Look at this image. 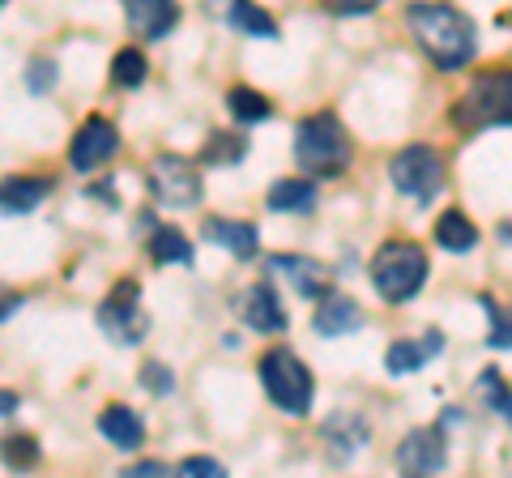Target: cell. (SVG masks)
I'll return each instance as SVG.
<instances>
[{"label": "cell", "instance_id": "cell-1", "mask_svg": "<svg viewBox=\"0 0 512 478\" xmlns=\"http://www.w3.org/2000/svg\"><path fill=\"white\" fill-rule=\"evenodd\" d=\"M406 26H410L414 43H419V52L440 73L466 69L474 60V52H478L474 22L461 9H453V5H410Z\"/></svg>", "mask_w": 512, "mask_h": 478}, {"label": "cell", "instance_id": "cell-2", "mask_svg": "<svg viewBox=\"0 0 512 478\" xmlns=\"http://www.w3.org/2000/svg\"><path fill=\"white\" fill-rule=\"evenodd\" d=\"M453 129L478 133L495 129V124H512V69H483L470 77L466 94L448 111Z\"/></svg>", "mask_w": 512, "mask_h": 478}, {"label": "cell", "instance_id": "cell-3", "mask_svg": "<svg viewBox=\"0 0 512 478\" xmlns=\"http://www.w3.org/2000/svg\"><path fill=\"white\" fill-rule=\"evenodd\" d=\"M367 274H372V286L384 304H406V299L423 291L431 261H427L423 244H414V239H389V244L376 248Z\"/></svg>", "mask_w": 512, "mask_h": 478}, {"label": "cell", "instance_id": "cell-4", "mask_svg": "<svg viewBox=\"0 0 512 478\" xmlns=\"http://www.w3.org/2000/svg\"><path fill=\"white\" fill-rule=\"evenodd\" d=\"M295 163L308 175H342L350 167V133L333 111H316V116L299 120L295 129Z\"/></svg>", "mask_w": 512, "mask_h": 478}, {"label": "cell", "instance_id": "cell-5", "mask_svg": "<svg viewBox=\"0 0 512 478\" xmlns=\"http://www.w3.org/2000/svg\"><path fill=\"white\" fill-rule=\"evenodd\" d=\"M261 389L265 397L274 402L282 414L291 419H303L312 414V397H316V385H312V372L295 350L286 346H269L261 355Z\"/></svg>", "mask_w": 512, "mask_h": 478}, {"label": "cell", "instance_id": "cell-6", "mask_svg": "<svg viewBox=\"0 0 512 478\" xmlns=\"http://www.w3.org/2000/svg\"><path fill=\"white\" fill-rule=\"evenodd\" d=\"M389 180H393V188L402 197L427 205V201H436L440 188H444V158H440L436 146H423V141H414V146L393 154Z\"/></svg>", "mask_w": 512, "mask_h": 478}, {"label": "cell", "instance_id": "cell-7", "mask_svg": "<svg viewBox=\"0 0 512 478\" xmlns=\"http://www.w3.org/2000/svg\"><path fill=\"white\" fill-rule=\"evenodd\" d=\"M99 329L116 346H137L150 333V312L141 308V286L137 278H120L111 286V295L99 304Z\"/></svg>", "mask_w": 512, "mask_h": 478}, {"label": "cell", "instance_id": "cell-8", "mask_svg": "<svg viewBox=\"0 0 512 478\" xmlns=\"http://www.w3.org/2000/svg\"><path fill=\"white\" fill-rule=\"evenodd\" d=\"M146 184L154 201L167 205V210H188V205L201 201V175L184 154H158L146 171Z\"/></svg>", "mask_w": 512, "mask_h": 478}, {"label": "cell", "instance_id": "cell-9", "mask_svg": "<svg viewBox=\"0 0 512 478\" xmlns=\"http://www.w3.org/2000/svg\"><path fill=\"white\" fill-rule=\"evenodd\" d=\"M444 461H448L444 423L414 427V432H406L402 444H397V470H402L406 478H431V474H440Z\"/></svg>", "mask_w": 512, "mask_h": 478}, {"label": "cell", "instance_id": "cell-10", "mask_svg": "<svg viewBox=\"0 0 512 478\" xmlns=\"http://www.w3.org/2000/svg\"><path fill=\"white\" fill-rule=\"evenodd\" d=\"M120 150V133H116V124H111L107 116H86V124L73 133L69 141V163L73 171H99L103 163H111V154Z\"/></svg>", "mask_w": 512, "mask_h": 478}, {"label": "cell", "instance_id": "cell-11", "mask_svg": "<svg viewBox=\"0 0 512 478\" xmlns=\"http://www.w3.org/2000/svg\"><path fill=\"white\" fill-rule=\"evenodd\" d=\"M269 269L282 274L286 282H291V291L303 295V299L329 295V269L316 257H303V252H274V257H269Z\"/></svg>", "mask_w": 512, "mask_h": 478}, {"label": "cell", "instance_id": "cell-12", "mask_svg": "<svg viewBox=\"0 0 512 478\" xmlns=\"http://www.w3.org/2000/svg\"><path fill=\"white\" fill-rule=\"evenodd\" d=\"M320 440H325V449L333 461H350L367 440H372V427H367L363 414H350V410H338L329 414L325 427H320Z\"/></svg>", "mask_w": 512, "mask_h": 478}, {"label": "cell", "instance_id": "cell-13", "mask_svg": "<svg viewBox=\"0 0 512 478\" xmlns=\"http://www.w3.org/2000/svg\"><path fill=\"white\" fill-rule=\"evenodd\" d=\"M201 235L210 239V244L227 248L239 261H252L256 252H261V231H256L252 222H239V218H205Z\"/></svg>", "mask_w": 512, "mask_h": 478}, {"label": "cell", "instance_id": "cell-14", "mask_svg": "<svg viewBox=\"0 0 512 478\" xmlns=\"http://www.w3.org/2000/svg\"><path fill=\"white\" fill-rule=\"evenodd\" d=\"M312 329L320 333V338H342V333H355V329H363V308L350 295L329 291L325 299H320L316 316H312Z\"/></svg>", "mask_w": 512, "mask_h": 478}, {"label": "cell", "instance_id": "cell-15", "mask_svg": "<svg viewBox=\"0 0 512 478\" xmlns=\"http://www.w3.org/2000/svg\"><path fill=\"white\" fill-rule=\"evenodd\" d=\"M124 18L133 26V35H141V39H167L175 22H180V9H175L171 0H128Z\"/></svg>", "mask_w": 512, "mask_h": 478}, {"label": "cell", "instance_id": "cell-16", "mask_svg": "<svg viewBox=\"0 0 512 478\" xmlns=\"http://www.w3.org/2000/svg\"><path fill=\"white\" fill-rule=\"evenodd\" d=\"M444 350V333L440 329H427L419 342H410V338H402V342H393L389 350H384V368H389L393 376H406V372H419L423 363H431Z\"/></svg>", "mask_w": 512, "mask_h": 478}, {"label": "cell", "instance_id": "cell-17", "mask_svg": "<svg viewBox=\"0 0 512 478\" xmlns=\"http://www.w3.org/2000/svg\"><path fill=\"white\" fill-rule=\"evenodd\" d=\"M52 180L47 175H9L5 188H0V205H5L9 218H22V214H35L39 205L52 197Z\"/></svg>", "mask_w": 512, "mask_h": 478}, {"label": "cell", "instance_id": "cell-18", "mask_svg": "<svg viewBox=\"0 0 512 478\" xmlns=\"http://www.w3.org/2000/svg\"><path fill=\"white\" fill-rule=\"evenodd\" d=\"M244 325L256 333H282L286 329V312H282V299L274 295L269 282H256L252 291L244 295Z\"/></svg>", "mask_w": 512, "mask_h": 478}, {"label": "cell", "instance_id": "cell-19", "mask_svg": "<svg viewBox=\"0 0 512 478\" xmlns=\"http://www.w3.org/2000/svg\"><path fill=\"white\" fill-rule=\"evenodd\" d=\"M99 432L116 444V449H124V453L146 444V423H141V414L133 406H120V402L99 414Z\"/></svg>", "mask_w": 512, "mask_h": 478}, {"label": "cell", "instance_id": "cell-20", "mask_svg": "<svg viewBox=\"0 0 512 478\" xmlns=\"http://www.w3.org/2000/svg\"><path fill=\"white\" fill-rule=\"evenodd\" d=\"M265 205L274 214H312L316 210V184L312 180H299V175H286L269 188Z\"/></svg>", "mask_w": 512, "mask_h": 478}, {"label": "cell", "instance_id": "cell-21", "mask_svg": "<svg viewBox=\"0 0 512 478\" xmlns=\"http://www.w3.org/2000/svg\"><path fill=\"white\" fill-rule=\"evenodd\" d=\"M146 252L154 265H192V244L180 227H154Z\"/></svg>", "mask_w": 512, "mask_h": 478}, {"label": "cell", "instance_id": "cell-22", "mask_svg": "<svg viewBox=\"0 0 512 478\" xmlns=\"http://www.w3.org/2000/svg\"><path fill=\"white\" fill-rule=\"evenodd\" d=\"M436 244L444 252H470L478 244V227L461 210H444L436 218Z\"/></svg>", "mask_w": 512, "mask_h": 478}, {"label": "cell", "instance_id": "cell-23", "mask_svg": "<svg viewBox=\"0 0 512 478\" xmlns=\"http://www.w3.org/2000/svg\"><path fill=\"white\" fill-rule=\"evenodd\" d=\"M227 22L235 30H244V35H252V39H278V22L269 18L261 5H248V0H235V5L227 9Z\"/></svg>", "mask_w": 512, "mask_h": 478}, {"label": "cell", "instance_id": "cell-24", "mask_svg": "<svg viewBox=\"0 0 512 478\" xmlns=\"http://www.w3.org/2000/svg\"><path fill=\"white\" fill-rule=\"evenodd\" d=\"M227 107H231V116L239 124H261V120H269V111H274L265 94H256L252 86H231L227 90Z\"/></svg>", "mask_w": 512, "mask_h": 478}, {"label": "cell", "instance_id": "cell-25", "mask_svg": "<svg viewBox=\"0 0 512 478\" xmlns=\"http://www.w3.org/2000/svg\"><path fill=\"white\" fill-rule=\"evenodd\" d=\"M244 154H248V141L239 137V133H210V141H205V150H201V163H210V167H235Z\"/></svg>", "mask_w": 512, "mask_h": 478}, {"label": "cell", "instance_id": "cell-26", "mask_svg": "<svg viewBox=\"0 0 512 478\" xmlns=\"http://www.w3.org/2000/svg\"><path fill=\"white\" fill-rule=\"evenodd\" d=\"M483 308H487V346L512 350V304H500L495 295H483Z\"/></svg>", "mask_w": 512, "mask_h": 478}, {"label": "cell", "instance_id": "cell-27", "mask_svg": "<svg viewBox=\"0 0 512 478\" xmlns=\"http://www.w3.org/2000/svg\"><path fill=\"white\" fill-rule=\"evenodd\" d=\"M478 393H483L487 410H495L512 427V389H508V380L495 368H483V372H478Z\"/></svg>", "mask_w": 512, "mask_h": 478}, {"label": "cell", "instance_id": "cell-28", "mask_svg": "<svg viewBox=\"0 0 512 478\" xmlns=\"http://www.w3.org/2000/svg\"><path fill=\"white\" fill-rule=\"evenodd\" d=\"M146 52H137V47H120L116 60H111V82L124 86V90H137L141 82H146Z\"/></svg>", "mask_w": 512, "mask_h": 478}, {"label": "cell", "instance_id": "cell-29", "mask_svg": "<svg viewBox=\"0 0 512 478\" xmlns=\"http://www.w3.org/2000/svg\"><path fill=\"white\" fill-rule=\"evenodd\" d=\"M5 461H9V470H35L39 466V440L35 436H9Z\"/></svg>", "mask_w": 512, "mask_h": 478}, {"label": "cell", "instance_id": "cell-30", "mask_svg": "<svg viewBox=\"0 0 512 478\" xmlns=\"http://www.w3.org/2000/svg\"><path fill=\"white\" fill-rule=\"evenodd\" d=\"M141 389L154 393V397H167V393L175 389V376H171L167 363H158V359H146V363H141Z\"/></svg>", "mask_w": 512, "mask_h": 478}, {"label": "cell", "instance_id": "cell-31", "mask_svg": "<svg viewBox=\"0 0 512 478\" xmlns=\"http://www.w3.org/2000/svg\"><path fill=\"white\" fill-rule=\"evenodd\" d=\"M175 478H227V466L214 457H184L175 466Z\"/></svg>", "mask_w": 512, "mask_h": 478}, {"label": "cell", "instance_id": "cell-32", "mask_svg": "<svg viewBox=\"0 0 512 478\" xmlns=\"http://www.w3.org/2000/svg\"><path fill=\"white\" fill-rule=\"evenodd\" d=\"M26 86L35 90V94H47L56 86V60H43V56H35L30 60V69H26Z\"/></svg>", "mask_w": 512, "mask_h": 478}, {"label": "cell", "instance_id": "cell-33", "mask_svg": "<svg viewBox=\"0 0 512 478\" xmlns=\"http://www.w3.org/2000/svg\"><path fill=\"white\" fill-rule=\"evenodd\" d=\"M120 478H167V466L163 461H154V457H146V461H137V466L120 470Z\"/></svg>", "mask_w": 512, "mask_h": 478}, {"label": "cell", "instance_id": "cell-34", "mask_svg": "<svg viewBox=\"0 0 512 478\" xmlns=\"http://www.w3.org/2000/svg\"><path fill=\"white\" fill-rule=\"evenodd\" d=\"M376 0H333L329 13H338V18H350V13H372Z\"/></svg>", "mask_w": 512, "mask_h": 478}, {"label": "cell", "instance_id": "cell-35", "mask_svg": "<svg viewBox=\"0 0 512 478\" xmlns=\"http://www.w3.org/2000/svg\"><path fill=\"white\" fill-rule=\"evenodd\" d=\"M13 410H18V393L5 389V419H13Z\"/></svg>", "mask_w": 512, "mask_h": 478}, {"label": "cell", "instance_id": "cell-36", "mask_svg": "<svg viewBox=\"0 0 512 478\" xmlns=\"http://www.w3.org/2000/svg\"><path fill=\"white\" fill-rule=\"evenodd\" d=\"M18 308H22V295H18V299H13V295H9V299H5V312H0V316H5V321H9V316H13V312H18Z\"/></svg>", "mask_w": 512, "mask_h": 478}, {"label": "cell", "instance_id": "cell-37", "mask_svg": "<svg viewBox=\"0 0 512 478\" xmlns=\"http://www.w3.org/2000/svg\"><path fill=\"white\" fill-rule=\"evenodd\" d=\"M500 235H504V239H512V222H504V227H500Z\"/></svg>", "mask_w": 512, "mask_h": 478}, {"label": "cell", "instance_id": "cell-38", "mask_svg": "<svg viewBox=\"0 0 512 478\" xmlns=\"http://www.w3.org/2000/svg\"><path fill=\"white\" fill-rule=\"evenodd\" d=\"M508 26H512V18H508Z\"/></svg>", "mask_w": 512, "mask_h": 478}]
</instances>
